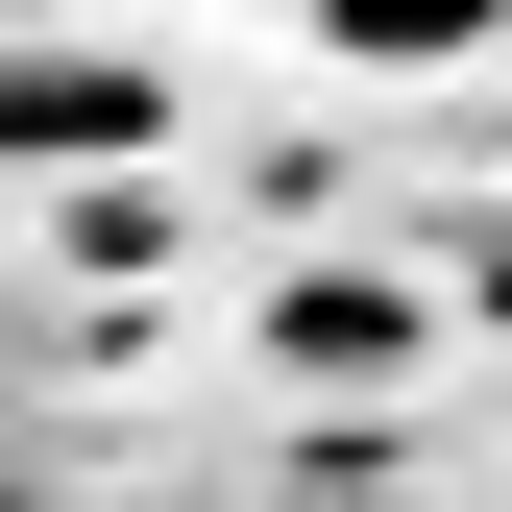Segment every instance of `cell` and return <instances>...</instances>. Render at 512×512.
<instances>
[{
  "instance_id": "obj_1",
  "label": "cell",
  "mask_w": 512,
  "mask_h": 512,
  "mask_svg": "<svg viewBox=\"0 0 512 512\" xmlns=\"http://www.w3.org/2000/svg\"><path fill=\"white\" fill-rule=\"evenodd\" d=\"M98 122H147V74H0V147H98Z\"/></svg>"
},
{
  "instance_id": "obj_2",
  "label": "cell",
  "mask_w": 512,
  "mask_h": 512,
  "mask_svg": "<svg viewBox=\"0 0 512 512\" xmlns=\"http://www.w3.org/2000/svg\"><path fill=\"white\" fill-rule=\"evenodd\" d=\"M293 512H391V488H293Z\"/></svg>"
}]
</instances>
